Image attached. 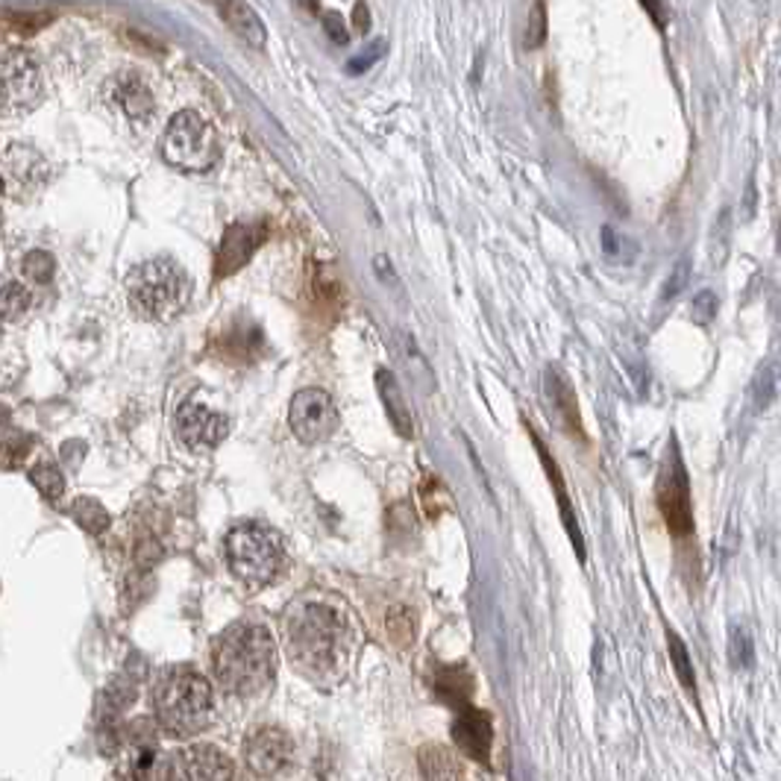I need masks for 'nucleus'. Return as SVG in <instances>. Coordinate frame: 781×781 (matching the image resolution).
I'll use <instances>...</instances> for the list:
<instances>
[{
    "instance_id": "nucleus-18",
    "label": "nucleus",
    "mask_w": 781,
    "mask_h": 781,
    "mask_svg": "<svg viewBox=\"0 0 781 781\" xmlns=\"http://www.w3.org/2000/svg\"><path fill=\"white\" fill-rule=\"evenodd\" d=\"M376 391H380L382 406L388 411V420L394 423V429H397L403 438L415 435V420H411V411L409 406H406V397H403L400 382L394 380V373L380 368V371H376Z\"/></svg>"
},
{
    "instance_id": "nucleus-2",
    "label": "nucleus",
    "mask_w": 781,
    "mask_h": 781,
    "mask_svg": "<svg viewBox=\"0 0 781 781\" xmlns=\"http://www.w3.org/2000/svg\"><path fill=\"white\" fill-rule=\"evenodd\" d=\"M214 681L235 697H256L277 676V643L268 626L235 620L226 626L212 650Z\"/></svg>"
},
{
    "instance_id": "nucleus-33",
    "label": "nucleus",
    "mask_w": 781,
    "mask_h": 781,
    "mask_svg": "<svg viewBox=\"0 0 781 781\" xmlns=\"http://www.w3.org/2000/svg\"><path fill=\"white\" fill-rule=\"evenodd\" d=\"M324 33L333 45H347L350 42V30H347L345 19L338 12H326L324 15Z\"/></svg>"
},
{
    "instance_id": "nucleus-30",
    "label": "nucleus",
    "mask_w": 781,
    "mask_h": 781,
    "mask_svg": "<svg viewBox=\"0 0 781 781\" xmlns=\"http://www.w3.org/2000/svg\"><path fill=\"white\" fill-rule=\"evenodd\" d=\"M772 394H776V371H772L770 364L763 368L758 376H755V385H753V400H755V411H761L770 406Z\"/></svg>"
},
{
    "instance_id": "nucleus-16",
    "label": "nucleus",
    "mask_w": 781,
    "mask_h": 781,
    "mask_svg": "<svg viewBox=\"0 0 781 781\" xmlns=\"http://www.w3.org/2000/svg\"><path fill=\"white\" fill-rule=\"evenodd\" d=\"M456 741L470 758L476 761H488V749H491L493 732L491 720L479 711H462V716L456 720Z\"/></svg>"
},
{
    "instance_id": "nucleus-6",
    "label": "nucleus",
    "mask_w": 781,
    "mask_h": 781,
    "mask_svg": "<svg viewBox=\"0 0 781 781\" xmlns=\"http://www.w3.org/2000/svg\"><path fill=\"white\" fill-rule=\"evenodd\" d=\"M162 159L183 174H206L221 159V139L200 112H177L162 136Z\"/></svg>"
},
{
    "instance_id": "nucleus-36",
    "label": "nucleus",
    "mask_w": 781,
    "mask_h": 781,
    "mask_svg": "<svg viewBox=\"0 0 781 781\" xmlns=\"http://www.w3.org/2000/svg\"><path fill=\"white\" fill-rule=\"evenodd\" d=\"M294 7H298L303 15H308V19L320 15V0H294Z\"/></svg>"
},
{
    "instance_id": "nucleus-24",
    "label": "nucleus",
    "mask_w": 781,
    "mask_h": 781,
    "mask_svg": "<svg viewBox=\"0 0 781 781\" xmlns=\"http://www.w3.org/2000/svg\"><path fill=\"white\" fill-rule=\"evenodd\" d=\"M667 643H669V658H673V669H676V676H679L681 688L697 699V676H693V667H690L688 646L681 643V638L676 632L667 634Z\"/></svg>"
},
{
    "instance_id": "nucleus-3",
    "label": "nucleus",
    "mask_w": 781,
    "mask_h": 781,
    "mask_svg": "<svg viewBox=\"0 0 781 781\" xmlns=\"http://www.w3.org/2000/svg\"><path fill=\"white\" fill-rule=\"evenodd\" d=\"M153 711L159 728L171 737L197 735L212 720V685L203 673L186 664L162 669L153 685Z\"/></svg>"
},
{
    "instance_id": "nucleus-9",
    "label": "nucleus",
    "mask_w": 781,
    "mask_h": 781,
    "mask_svg": "<svg viewBox=\"0 0 781 781\" xmlns=\"http://www.w3.org/2000/svg\"><path fill=\"white\" fill-rule=\"evenodd\" d=\"M159 781H235V763L218 746L195 744L159 763Z\"/></svg>"
},
{
    "instance_id": "nucleus-31",
    "label": "nucleus",
    "mask_w": 781,
    "mask_h": 781,
    "mask_svg": "<svg viewBox=\"0 0 781 781\" xmlns=\"http://www.w3.org/2000/svg\"><path fill=\"white\" fill-rule=\"evenodd\" d=\"M544 38H547V10H544V3L538 0V3L532 7L529 27H526V47L535 50V47L544 45Z\"/></svg>"
},
{
    "instance_id": "nucleus-28",
    "label": "nucleus",
    "mask_w": 781,
    "mask_h": 781,
    "mask_svg": "<svg viewBox=\"0 0 781 781\" xmlns=\"http://www.w3.org/2000/svg\"><path fill=\"white\" fill-rule=\"evenodd\" d=\"M74 521L83 526V529L89 532H103L106 526H109V514L103 512L101 502L89 500V497H83V500H77L74 505Z\"/></svg>"
},
{
    "instance_id": "nucleus-10",
    "label": "nucleus",
    "mask_w": 781,
    "mask_h": 781,
    "mask_svg": "<svg viewBox=\"0 0 781 781\" xmlns=\"http://www.w3.org/2000/svg\"><path fill=\"white\" fill-rule=\"evenodd\" d=\"M291 432L303 444H320L338 429V409L324 388H303L289 409Z\"/></svg>"
},
{
    "instance_id": "nucleus-8",
    "label": "nucleus",
    "mask_w": 781,
    "mask_h": 781,
    "mask_svg": "<svg viewBox=\"0 0 781 781\" xmlns=\"http://www.w3.org/2000/svg\"><path fill=\"white\" fill-rule=\"evenodd\" d=\"M655 497H658L661 517H664V523H667V529L673 532L676 538H690V532H693L690 482H688V470H685V465H681L676 444L669 446L667 462L661 465Z\"/></svg>"
},
{
    "instance_id": "nucleus-1",
    "label": "nucleus",
    "mask_w": 781,
    "mask_h": 781,
    "mask_svg": "<svg viewBox=\"0 0 781 781\" xmlns=\"http://www.w3.org/2000/svg\"><path fill=\"white\" fill-rule=\"evenodd\" d=\"M355 632L335 605L324 599L298 603L285 617V652L291 664L317 685H335L353 661Z\"/></svg>"
},
{
    "instance_id": "nucleus-7",
    "label": "nucleus",
    "mask_w": 781,
    "mask_h": 781,
    "mask_svg": "<svg viewBox=\"0 0 781 781\" xmlns=\"http://www.w3.org/2000/svg\"><path fill=\"white\" fill-rule=\"evenodd\" d=\"M0 83H3V112L21 115L33 109L45 97V80L42 66L27 47H7L3 50V68H0Z\"/></svg>"
},
{
    "instance_id": "nucleus-38",
    "label": "nucleus",
    "mask_w": 781,
    "mask_h": 781,
    "mask_svg": "<svg viewBox=\"0 0 781 781\" xmlns=\"http://www.w3.org/2000/svg\"><path fill=\"white\" fill-rule=\"evenodd\" d=\"M779 253H781V233H779Z\"/></svg>"
},
{
    "instance_id": "nucleus-37",
    "label": "nucleus",
    "mask_w": 781,
    "mask_h": 781,
    "mask_svg": "<svg viewBox=\"0 0 781 781\" xmlns=\"http://www.w3.org/2000/svg\"><path fill=\"white\" fill-rule=\"evenodd\" d=\"M355 27L362 30V33L368 30V10H364V3H359V7H355Z\"/></svg>"
},
{
    "instance_id": "nucleus-13",
    "label": "nucleus",
    "mask_w": 781,
    "mask_h": 781,
    "mask_svg": "<svg viewBox=\"0 0 781 781\" xmlns=\"http://www.w3.org/2000/svg\"><path fill=\"white\" fill-rule=\"evenodd\" d=\"M50 177L47 159L30 144H12L3 153V183H7V195L15 200L36 195L38 188L45 186Z\"/></svg>"
},
{
    "instance_id": "nucleus-20",
    "label": "nucleus",
    "mask_w": 781,
    "mask_h": 781,
    "mask_svg": "<svg viewBox=\"0 0 781 781\" xmlns=\"http://www.w3.org/2000/svg\"><path fill=\"white\" fill-rule=\"evenodd\" d=\"M535 444H538L540 462H544V467H547L549 482H552V488H556L558 509H561V517H564V526H568V535H570V538H573V547H576V556H579V558H585V540H582V535H579L576 514H573V509H570V500H568V491H564V482H561V474H558L556 462L549 458L547 446L540 444V441H535Z\"/></svg>"
},
{
    "instance_id": "nucleus-22",
    "label": "nucleus",
    "mask_w": 781,
    "mask_h": 781,
    "mask_svg": "<svg viewBox=\"0 0 781 781\" xmlns=\"http://www.w3.org/2000/svg\"><path fill=\"white\" fill-rule=\"evenodd\" d=\"M30 306H33V294H30L21 282L10 279L3 282V298H0V312H3V320L12 324V320H21L27 315Z\"/></svg>"
},
{
    "instance_id": "nucleus-27",
    "label": "nucleus",
    "mask_w": 781,
    "mask_h": 781,
    "mask_svg": "<svg viewBox=\"0 0 781 781\" xmlns=\"http://www.w3.org/2000/svg\"><path fill=\"white\" fill-rule=\"evenodd\" d=\"M728 658L737 669H749L755 664V643L744 626H735L728 634Z\"/></svg>"
},
{
    "instance_id": "nucleus-11",
    "label": "nucleus",
    "mask_w": 781,
    "mask_h": 781,
    "mask_svg": "<svg viewBox=\"0 0 781 781\" xmlns=\"http://www.w3.org/2000/svg\"><path fill=\"white\" fill-rule=\"evenodd\" d=\"M291 758H294V741L277 725L253 728L244 741V761H247L250 772H256L261 779H270V776L285 770Z\"/></svg>"
},
{
    "instance_id": "nucleus-14",
    "label": "nucleus",
    "mask_w": 781,
    "mask_h": 781,
    "mask_svg": "<svg viewBox=\"0 0 781 781\" xmlns=\"http://www.w3.org/2000/svg\"><path fill=\"white\" fill-rule=\"evenodd\" d=\"M230 435V418L221 411H212L200 403H186L177 411V438L188 450L206 453L221 444Z\"/></svg>"
},
{
    "instance_id": "nucleus-29",
    "label": "nucleus",
    "mask_w": 781,
    "mask_h": 781,
    "mask_svg": "<svg viewBox=\"0 0 781 781\" xmlns=\"http://www.w3.org/2000/svg\"><path fill=\"white\" fill-rule=\"evenodd\" d=\"M385 50H388V45H385L382 38H376V42H371V45H364L359 54L350 56L347 71H350V74H364L368 68H373L376 62H380L382 56H385Z\"/></svg>"
},
{
    "instance_id": "nucleus-32",
    "label": "nucleus",
    "mask_w": 781,
    "mask_h": 781,
    "mask_svg": "<svg viewBox=\"0 0 781 781\" xmlns=\"http://www.w3.org/2000/svg\"><path fill=\"white\" fill-rule=\"evenodd\" d=\"M716 294L714 291H699L697 298H693V306H690V317H693V324L699 326H708L711 320H714L716 315Z\"/></svg>"
},
{
    "instance_id": "nucleus-15",
    "label": "nucleus",
    "mask_w": 781,
    "mask_h": 781,
    "mask_svg": "<svg viewBox=\"0 0 781 781\" xmlns=\"http://www.w3.org/2000/svg\"><path fill=\"white\" fill-rule=\"evenodd\" d=\"M109 97L130 121H150L153 112H156V101H153L148 83L139 74H130V71H124L112 80Z\"/></svg>"
},
{
    "instance_id": "nucleus-19",
    "label": "nucleus",
    "mask_w": 781,
    "mask_h": 781,
    "mask_svg": "<svg viewBox=\"0 0 781 781\" xmlns=\"http://www.w3.org/2000/svg\"><path fill=\"white\" fill-rule=\"evenodd\" d=\"M418 763L423 781H462V767H458L456 755L444 746H423Z\"/></svg>"
},
{
    "instance_id": "nucleus-34",
    "label": "nucleus",
    "mask_w": 781,
    "mask_h": 781,
    "mask_svg": "<svg viewBox=\"0 0 781 781\" xmlns=\"http://www.w3.org/2000/svg\"><path fill=\"white\" fill-rule=\"evenodd\" d=\"M690 277V259H681L676 268H673V273H669L667 285H664V300L676 298L681 289H685V282H688Z\"/></svg>"
},
{
    "instance_id": "nucleus-4",
    "label": "nucleus",
    "mask_w": 781,
    "mask_h": 781,
    "mask_svg": "<svg viewBox=\"0 0 781 781\" xmlns=\"http://www.w3.org/2000/svg\"><path fill=\"white\" fill-rule=\"evenodd\" d=\"M127 298L132 312L153 324H167L188 306L191 298V277L179 261L156 256L132 268L127 279Z\"/></svg>"
},
{
    "instance_id": "nucleus-12",
    "label": "nucleus",
    "mask_w": 781,
    "mask_h": 781,
    "mask_svg": "<svg viewBox=\"0 0 781 781\" xmlns=\"http://www.w3.org/2000/svg\"><path fill=\"white\" fill-rule=\"evenodd\" d=\"M265 242H268V226L265 223H233L223 233L218 253H214V279H226L238 273Z\"/></svg>"
},
{
    "instance_id": "nucleus-35",
    "label": "nucleus",
    "mask_w": 781,
    "mask_h": 781,
    "mask_svg": "<svg viewBox=\"0 0 781 781\" xmlns=\"http://www.w3.org/2000/svg\"><path fill=\"white\" fill-rule=\"evenodd\" d=\"M643 10L650 12V19L658 24V27H664L667 24V0H641Z\"/></svg>"
},
{
    "instance_id": "nucleus-26",
    "label": "nucleus",
    "mask_w": 781,
    "mask_h": 781,
    "mask_svg": "<svg viewBox=\"0 0 781 781\" xmlns=\"http://www.w3.org/2000/svg\"><path fill=\"white\" fill-rule=\"evenodd\" d=\"M549 394H552V400H556L558 411L568 418L570 423V432H576L579 435V409H576V400H573V391H570V385L561 376H556V373H549Z\"/></svg>"
},
{
    "instance_id": "nucleus-23",
    "label": "nucleus",
    "mask_w": 781,
    "mask_h": 781,
    "mask_svg": "<svg viewBox=\"0 0 781 781\" xmlns=\"http://www.w3.org/2000/svg\"><path fill=\"white\" fill-rule=\"evenodd\" d=\"M30 479H33V485H36L38 491L45 493V500L50 502L62 500V493H66V479H62V474H59V467H56L54 462H38V465L30 470Z\"/></svg>"
},
{
    "instance_id": "nucleus-25",
    "label": "nucleus",
    "mask_w": 781,
    "mask_h": 781,
    "mask_svg": "<svg viewBox=\"0 0 781 781\" xmlns=\"http://www.w3.org/2000/svg\"><path fill=\"white\" fill-rule=\"evenodd\" d=\"M21 273L36 285H50L56 277V259L47 250H30L21 259Z\"/></svg>"
},
{
    "instance_id": "nucleus-21",
    "label": "nucleus",
    "mask_w": 781,
    "mask_h": 781,
    "mask_svg": "<svg viewBox=\"0 0 781 781\" xmlns=\"http://www.w3.org/2000/svg\"><path fill=\"white\" fill-rule=\"evenodd\" d=\"M706 250L708 259H711V268H723L725 261H728V253H732V209L728 206H723L716 212L714 223L708 230Z\"/></svg>"
},
{
    "instance_id": "nucleus-17",
    "label": "nucleus",
    "mask_w": 781,
    "mask_h": 781,
    "mask_svg": "<svg viewBox=\"0 0 781 781\" xmlns=\"http://www.w3.org/2000/svg\"><path fill=\"white\" fill-rule=\"evenodd\" d=\"M218 10H221L226 27L233 30L242 42H247L250 47H265L268 30H265L259 15H256L244 0H218Z\"/></svg>"
},
{
    "instance_id": "nucleus-5",
    "label": "nucleus",
    "mask_w": 781,
    "mask_h": 781,
    "mask_svg": "<svg viewBox=\"0 0 781 781\" xmlns=\"http://www.w3.org/2000/svg\"><path fill=\"white\" fill-rule=\"evenodd\" d=\"M226 564L242 585L259 591L277 582L285 568V544L265 523H238L226 535Z\"/></svg>"
}]
</instances>
